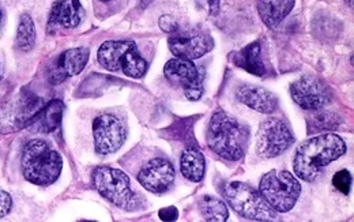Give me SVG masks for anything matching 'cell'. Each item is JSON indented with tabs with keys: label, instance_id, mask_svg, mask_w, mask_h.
<instances>
[{
	"label": "cell",
	"instance_id": "24",
	"mask_svg": "<svg viewBox=\"0 0 354 222\" xmlns=\"http://www.w3.org/2000/svg\"><path fill=\"white\" fill-rule=\"evenodd\" d=\"M36 43V26L33 18L29 14H22L17 29L15 45L22 52H29Z\"/></svg>",
	"mask_w": 354,
	"mask_h": 222
},
{
	"label": "cell",
	"instance_id": "14",
	"mask_svg": "<svg viewBox=\"0 0 354 222\" xmlns=\"http://www.w3.org/2000/svg\"><path fill=\"white\" fill-rule=\"evenodd\" d=\"M176 178L175 167L164 158H154L145 164L138 174V181L145 189L153 194L168 191Z\"/></svg>",
	"mask_w": 354,
	"mask_h": 222
},
{
	"label": "cell",
	"instance_id": "19",
	"mask_svg": "<svg viewBox=\"0 0 354 222\" xmlns=\"http://www.w3.org/2000/svg\"><path fill=\"white\" fill-rule=\"evenodd\" d=\"M232 60L237 67L248 71L250 74L257 77H263L266 74V67L262 60V46L258 41L248 44L241 50L233 53Z\"/></svg>",
	"mask_w": 354,
	"mask_h": 222
},
{
	"label": "cell",
	"instance_id": "23",
	"mask_svg": "<svg viewBox=\"0 0 354 222\" xmlns=\"http://www.w3.org/2000/svg\"><path fill=\"white\" fill-rule=\"evenodd\" d=\"M201 214L206 221L225 222L229 219V210L220 198L205 195L199 201Z\"/></svg>",
	"mask_w": 354,
	"mask_h": 222
},
{
	"label": "cell",
	"instance_id": "28",
	"mask_svg": "<svg viewBox=\"0 0 354 222\" xmlns=\"http://www.w3.org/2000/svg\"><path fill=\"white\" fill-rule=\"evenodd\" d=\"M158 216L162 221H176L178 219V210L176 207H164L158 212Z\"/></svg>",
	"mask_w": 354,
	"mask_h": 222
},
{
	"label": "cell",
	"instance_id": "31",
	"mask_svg": "<svg viewBox=\"0 0 354 222\" xmlns=\"http://www.w3.org/2000/svg\"><path fill=\"white\" fill-rule=\"evenodd\" d=\"M0 25H1V12H0Z\"/></svg>",
	"mask_w": 354,
	"mask_h": 222
},
{
	"label": "cell",
	"instance_id": "22",
	"mask_svg": "<svg viewBox=\"0 0 354 222\" xmlns=\"http://www.w3.org/2000/svg\"><path fill=\"white\" fill-rule=\"evenodd\" d=\"M342 119L338 116V113L328 112V111H312L308 119H307V133H328L335 131L341 126Z\"/></svg>",
	"mask_w": 354,
	"mask_h": 222
},
{
	"label": "cell",
	"instance_id": "4",
	"mask_svg": "<svg viewBox=\"0 0 354 222\" xmlns=\"http://www.w3.org/2000/svg\"><path fill=\"white\" fill-rule=\"evenodd\" d=\"M43 107V98L26 88L7 97L0 102V133L29 129Z\"/></svg>",
	"mask_w": 354,
	"mask_h": 222
},
{
	"label": "cell",
	"instance_id": "11",
	"mask_svg": "<svg viewBox=\"0 0 354 222\" xmlns=\"http://www.w3.org/2000/svg\"><path fill=\"white\" fill-rule=\"evenodd\" d=\"M168 46L176 57L195 60L207 55L213 49L214 41L207 32L199 29H177L176 32L171 33Z\"/></svg>",
	"mask_w": 354,
	"mask_h": 222
},
{
	"label": "cell",
	"instance_id": "18",
	"mask_svg": "<svg viewBox=\"0 0 354 222\" xmlns=\"http://www.w3.org/2000/svg\"><path fill=\"white\" fill-rule=\"evenodd\" d=\"M64 102L60 100H52L41 108V111L35 118L33 123L29 126L32 133H50L56 131L63 119Z\"/></svg>",
	"mask_w": 354,
	"mask_h": 222
},
{
	"label": "cell",
	"instance_id": "12",
	"mask_svg": "<svg viewBox=\"0 0 354 222\" xmlns=\"http://www.w3.org/2000/svg\"><path fill=\"white\" fill-rule=\"evenodd\" d=\"M167 80L174 85L181 88L189 101H198L203 94V84L199 70L192 60L172 59L164 67Z\"/></svg>",
	"mask_w": 354,
	"mask_h": 222
},
{
	"label": "cell",
	"instance_id": "21",
	"mask_svg": "<svg viewBox=\"0 0 354 222\" xmlns=\"http://www.w3.org/2000/svg\"><path fill=\"white\" fill-rule=\"evenodd\" d=\"M181 175L192 183H199L205 178L206 161L199 149L189 146L187 147L180 160Z\"/></svg>",
	"mask_w": 354,
	"mask_h": 222
},
{
	"label": "cell",
	"instance_id": "16",
	"mask_svg": "<svg viewBox=\"0 0 354 222\" xmlns=\"http://www.w3.org/2000/svg\"><path fill=\"white\" fill-rule=\"evenodd\" d=\"M85 17V10L80 0H57L50 10L48 32L52 35L57 29H74Z\"/></svg>",
	"mask_w": 354,
	"mask_h": 222
},
{
	"label": "cell",
	"instance_id": "2",
	"mask_svg": "<svg viewBox=\"0 0 354 222\" xmlns=\"http://www.w3.org/2000/svg\"><path fill=\"white\" fill-rule=\"evenodd\" d=\"M250 133L233 116L218 111L212 116L207 145L213 153L227 161H240L247 150Z\"/></svg>",
	"mask_w": 354,
	"mask_h": 222
},
{
	"label": "cell",
	"instance_id": "6",
	"mask_svg": "<svg viewBox=\"0 0 354 222\" xmlns=\"http://www.w3.org/2000/svg\"><path fill=\"white\" fill-rule=\"evenodd\" d=\"M97 59L109 71H123L127 77L142 78L147 63L133 41H106L100 46Z\"/></svg>",
	"mask_w": 354,
	"mask_h": 222
},
{
	"label": "cell",
	"instance_id": "13",
	"mask_svg": "<svg viewBox=\"0 0 354 222\" xmlns=\"http://www.w3.org/2000/svg\"><path fill=\"white\" fill-rule=\"evenodd\" d=\"M290 94L300 108L310 112L323 109L330 102V93L326 85L310 75H304L296 81L290 88Z\"/></svg>",
	"mask_w": 354,
	"mask_h": 222
},
{
	"label": "cell",
	"instance_id": "20",
	"mask_svg": "<svg viewBox=\"0 0 354 222\" xmlns=\"http://www.w3.org/2000/svg\"><path fill=\"white\" fill-rule=\"evenodd\" d=\"M295 0H258V11L267 28H277L293 10Z\"/></svg>",
	"mask_w": 354,
	"mask_h": 222
},
{
	"label": "cell",
	"instance_id": "25",
	"mask_svg": "<svg viewBox=\"0 0 354 222\" xmlns=\"http://www.w3.org/2000/svg\"><path fill=\"white\" fill-rule=\"evenodd\" d=\"M333 185L344 195H349L352 189V174L346 169L337 172L333 178Z\"/></svg>",
	"mask_w": 354,
	"mask_h": 222
},
{
	"label": "cell",
	"instance_id": "17",
	"mask_svg": "<svg viewBox=\"0 0 354 222\" xmlns=\"http://www.w3.org/2000/svg\"><path fill=\"white\" fill-rule=\"evenodd\" d=\"M236 95L240 102L245 104L248 108L261 113L268 115L278 108L277 97L271 91L259 86H251V85L240 86L237 89Z\"/></svg>",
	"mask_w": 354,
	"mask_h": 222
},
{
	"label": "cell",
	"instance_id": "30",
	"mask_svg": "<svg viewBox=\"0 0 354 222\" xmlns=\"http://www.w3.org/2000/svg\"><path fill=\"white\" fill-rule=\"evenodd\" d=\"M345 3H346V4H349V6L353 8V0H345Z\"/></svg>",
	"mask_w": 354,
	"mask_h": 222
},
{
	"label": "cell",
	"instance_id": "32",
	"mask_svg": "<svg viewBox=\"0 0 354 222\" xmlns=\"http://www.w3.org/2000/svg\"><path fill=\"white\" fill-rule=\"evenodd\" d=\"M101 1H111V0H101Z\"/></svg>",
	"mask_w": 354,
	"mask_h": 222
},
{
	"label": "cell",
	"instance_id": "27",
	"mask_svg": "<svg viewBox=\"0 0 354 222\" xmlns=\"http://www.w3.org/2000/svg\"><path fill=\"white\" fill-rule=\"evenodd\" d=\"M160 28L167 33H174L178 29L176 21L171 15H164L160 18Z\"/></svg>",
	"mask_w": 354,
	"mask_h": 222
},
{
	"label": "cell",
	"instance_id": "15",
	"mask_svg": "<svg viewBox=\"0 0 354 222\" xmlns=\"http://www.w3.org/2000/svg\"><path fill=\"white\" fill-rule=\"evenodd\" d=\"M88 56H90V52L85 46L71 48L63 52L48 70L49 84L60 85L67 78L78 75L85 68Z\"/></svg>",
	"mask_w": 354,
	"mask_h": 222
},
{
	"label": "cell",
	"instance_id": "7",
	"mask_svg": "<svg viewBox=\"0 0 354 222\" xmlns=\"http://www.w3.org/2000/svg\"><path fill=\"white\" fill-rule=\"evenodd\" d=\"M259 191L275 212L288 213L296 206L301 185L288 171H271L261 180Z\"/></svg>",
	"mask_w": 354,
	"mask_h": 222
},
{
	"label": "cell",
	"instance_id": "3",
	"mask_svg": "<svg viewBox=\"0 0 354 222\" xmlns=\"http://www.w3.org/2000/svg\"><path fill=\"white\" fill-rule=\"evenodd\" d=\"M22 175L35 185H50L62 174L63 158L41 139L26 143L21 158Z\"/></svg>",
	"mask_w": 354,
	"mask_h": 222
},
{
	"label": "cell",
	"instance_id": "9",
	"mask_svg": "<svg viewBox=\"0 0 354 222\" xmlns=\"http://www.w3.org/2000/svg\"><path fill=\"white\" fill-rule=\"evenodd\" d=\"M295 143V135L286 122L266 119L257 135V153L262 158H275Z\"/></svg>",
	"mask_w": 354,
	"mask_h": 222
},
{
	"label": "cell",
	"instance_id": "29",
	"mask_svg": "<svg viewBox=\"0 0 354 222\" xmlns=\"http://www.w3.org/2000/svg\"><path fill=\"white\" fill-rule=\"evenodd\" d=\"M209 6H210V14H212V15L218 14V10H220V0H209Z\"/></svg>",
	"mask_w": 354,
	"mask_h": 222
},
{
	"label": "cell",
	"instance_id": "8",
	"mask_svg": "<svg viewBox=\"0 0 354 222\" xmlns=\"http://www.w3.org/2000/svg\"><path fill=\"white\" fill-rule=\"evenodd\" d=\"M93 184L98 194L106 201L124 210H133L136 207V195L131 188L130 178L109 167H98L93 172Z\"/></svg>",
	"mask_w": 354,
	"mask_h": 222
},
{
	"label": "cell",
	"instance_id": "1",
	"mask_svg": "<svg viewBox=\"0 0 354 222\" xmlns=\"http://www.w3.org/2000/svg\"><path fill=\"white\" fill-rule=\"evenodd\" d=\"M345 153L346 143L341 136L335 133L313 136L299 146L293 160V171L297 178L313 181L320 176L326 167Z\"/></svg>",
	"mask_w": 354,
	"mask_h": 222
},
{
	"label": "cell",
	"instance_id": "5",
	"mask_svg": "<svg viewBox=\"0 0 354 222\" xmlns=\"http://www.w3.org/2000/svg\"><path fill=\"white\" fill-rule=\"evenodd\" d=\"M229 206L241 217L251 221H275L277 212L266 202L261 192L245 183L233 181L223 188Z\"/></svg>",
	"mask_w": 354,
	"mask_h": 222
},
{
	"label": "cell",
	"instance_id": "10",
	"mask_svg": "<svg viewBox=\"0 0 354 222\" xmlns=\"http://www.w3.org/2000/svg\"><path fill=\"white\" fill-rule=\"evenodd\" d=\"M94 149L100 156L116 153L126 142L127 130L113 115H100L93 122Z\"/></svg>",
	"mask_w": 354,
	"mask_h": 222
},
{
	"label": "cell",
	"instance_id": "26",
	"mask_svg": "<svg viewBox=\"0 0 354 222\" xmlns=\"http://www.w3.org/2000/svg\"><path fill=\"white\" fill-rule=\"evenodd\" d=\"M12 207V199L8 192L0 189V219H4Z\"/></svg>",
	"mask_w": 354,
	"mask_h": 222
}]
</instances>
